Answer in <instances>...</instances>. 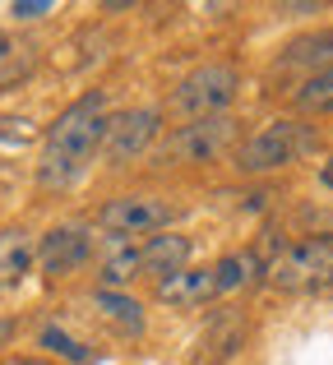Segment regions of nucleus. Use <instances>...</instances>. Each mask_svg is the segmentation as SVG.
I'll return each mask as SVG.
<instances>
[{
  "mask_svg": "<svg viewBox=\"0 0 333 365\" xmlns=\"http://www.w3.org/2000/svg\"><path fill=\"white\" fill-rule=\"evenodd\" d=\"M107 120H111V102L102 88L70 102L61 116L46 125L42 158H37V185L42 190H74L79 185L83 171L93 167V158L102 153Z\"/></svg>",
  "mask_w": 333,
  "mask_h": 365,
  "instance_id": "nucleus-1",
  "label": "nucleus"
},
{
  "mask_svg": "<svg viewBox=\"0 0 333 365\" xmlns=\"http://www.w3.org/2000/svg\"><path fill=\"white\" fill-rule=\"evenodd\" d=\"M315 148H319L315 125L282 116V120H269L264 130H255L250 139L236 143L232 167L241 171V176H273V171H282V167H292V162H301L306 153H315Z\"/></svg>",
  "mask_w": 333,
  "mask_h": 365,
  "instance_id": "nucleus-2",
  "label": "nucleus"
},
{
  "mask_svg": "<svg viewBox=\"0 0 333 365\" xmlns=\"http://www.w3.org/2000/svg\"><path fill=\"white\" fill-rule=\"evenodd\" d=\"M236 143H241V120L232 111L208 120H185L153 148V167H208V162H222L227 153H236Z\"/></svg>",
  "mask_w": 333,
  "mask_h": 365,
  "instance_id": "nucleus-3",
  "label": "nucleus"
},
{
  "mask_svg": "<svg viewBox=\"0 0 333 365\" xmlns=\"http://www.w3.org/2000/svg\"><path fill=\"white\" fill-rule=\"evenodd\" d=\"M236 93H241V70H236L232 61H208V65H195V70L171 88L167 111L180 125L185 120H208V116H227V107L236 102Z\"/></svg>",
  "mask_w": 333,
  "mask_h": 365,
  "instance_id": "nucleus-4",
  "label": "nucleus"
},
{
  "mask_svg": "<svg viewBox=\"0 0 333 365\" xmlns=\"http://www.w3.org/2000/svg\"><path fill=\"white\" fill-rule=\"evenodd\" d=\"M269 287L282 296H315L333 287V236H306L273 255Z\"/></svg>",
  "mask_w": 333,
  "mask_h": 365,
  "instance_id": "nucleus-5",
  "label": "nucleus"
},
{
  "mask_svg": "<svg viewBox=\"0 0 333 365\" xmlns=\"http://www.w3.org/2000/svg\"><path fill=\"white\" fill-rule=\"evenodd\" d=\"M176 222V204L163 195H121L107 199L98 213V227L111 245H139V236H158Z\"/></svg>",
  "mask_w": 333,
  "mask_h": 365,
  "instance_id": "nucleus-6",
  "label": "nucleus"
},
{
  "mask_svg": "<svg viewBox=\"0 0 333 365\" xmlns=\"http://www.w3.org/2000/svg\"><path fill=\"white\" fill-rule=\"evenodd\" d=\"M158 143H163V111L125 107V111H111L107 134H102V158H107V167H135Z\"/></svg>",
  "mask_w": 333,
  "mask_h": 365,
  "instance_id": "nucleus-7",
  "label": "nucleus"
},
{
  "mask_svg": "<svg viewBox=\"0 0 333 365\" xmlns=\"http://www.w3.org/2000/svg\"><path fill=\"white\" fill-rule=\"evenodd\" d=\"M88 259H93V232L83 222H61L37 241V268H42L51 282L79 273Z\"/></svg>",
  "mask_w": 333,
  "mask_h": 365,
  "instance_id": "nucleus-8",
  "label": "nucleus"
},
{
  "mask_svg": "<svg viewBox=\"0 0 333 365\" xmlns=\"http://www.w3.org/2000/svg\"><path fill=\"white\" fill-rule=\"evenodd\" d=\"M190 255H195V241L180 232H158L139 245V277H171L180 268H190Z\"/></svg>",
  "mask_w": 333,
  "mask_h": 365,
  "instance_id": "nucleus-9",
  "label": "nucleus"
},
{
  "mask_svg": "<svg viewBox=\"0 0 333 365\" xmlns=\"http://www.w3.org/2000/svg\"><path fill=\"white\" fill-rule=\"evenodd\" d=\"M153 296L171 310H199V305L213 301V268H180V273L163 277V282L153 287Z\"/></svg>",
  "mask_w": 333,
  "mask_h": 365,
  "instance_id": "nucleus-10",
  "label": "nucleus"
},
{
  "mask_svg": "<svg viewBox=\"0 0 333 365\" xmlns=\"http://www.w3.org/2000/svg\"><path fill=\"white\" fill-rule=\"evenodd\" d=\"M255 282H269V264L260 259V250H232L213 264V292L217 296H232V292H245Z\"/></svg>",
  "mask_w": 333,
  "mask_h": 365,
  "instance_id": "nucleus-11",
  "label": "nucleus"
},
{
  "mask_svg": "<svg viewBox=\"0 0 333 365\" xmlns=\"http://www.w3.org/2000/svg\"><path fill=\"white\" fill-rule=\"evenodd\" d=\"M278 70H306V74L333 70V28H319V33H306V37H292V42L278 51Z\"/></svg>",
  "mask_w": 333,
  "mask_h": 365,
  "instance_id": "nucleus-12",
  "label": "nucleus"
},
{
  "mask_svg": "<svg viewBox=\"0 0 333 365\" xmlns=\"http://www.w3.org/2000/svg\"><path fill=\"white\" fill-rule=\"evenodd\" d=\"M37 264V241L24 232V227H5L0 232V292L19 287Z\"/></svg>",
  "mask_w": 333,
  "mask_h": 365,
  "instance_id": "nucleus-13",
  "label": "nucleus"
},
{
  "mask_svg": "<svg viewBox=\"0 0 333 365\" xmlns=\"http://www.w3.org/2000/svg\"><path fill=\"white\" fill-rule=\"evenodd\" d=\"M93 310H98V319L111 324L121 338H139V333L148 329L144 305H139L135 296H125V292H102L98 287V292H93Z\"/></svg>",
  "mask_w": 333,
  "mask_h": 365,
  "instance_id": "nucleus-14",
  "label": "nucleus"
},
{
  "mask_svg": "<svg viewBox=\"0 0 333 365\" xmlns=\"http://www.w3.org/2000/svg\"><path fill=\"white\" fill-rule=\"evenodd\" d=\"M292 107L301 116H333V70L319 74H301L292 83Z\"/></svg>",
  "mask_w": 333,
  "mask_h": 365,
  "instance_id": "nucleus-15",
  "label": "nucleus"
},
{
  "mask_svg": "<svg viewBox=\"0 0 333 365\" xmlns=\"http://www.w3.org/2000/svg\"><path fill=\"white\" fill-rule=\"evenodd\" d=\"M37 65V46L19 42V37H0V88H14L33 74Z\"/></svg>",
  "mask_w": 333,
  "mask_h": 365,
  "instance_id": "nucleus-16",
  "label": "nucleus"
},
{
  "mask_svg": "<svg viewBox=\"0 0 333 365\" xmlns=\"http://www.w3.org/2000/svg\"><path fill=\"white\" fill-rule=\"evenodd\" d=\"M98 277H102V292H125V282L139 277V245H111Z\"/></svg>",
  "mask_w": 333,
  "mask_h": 365,
  "instance_id": "nucleus-17",
  "label": "nucleus"
},
{
  "mask_svg": "<svg viewBox=\"0 0 333 365\" xmlns=\"http://www.w3.org/2000/svg\"><path fill=\"white\" fill-rule=\"evenodd\" d=\"M37 342H42V347L51 351V356H61V361H70V365H88V361H93V351L83 347L79 338H70V333H65L61 324H46V329L37 333Z\"/></svg>",
  "mask_w": 333,
  "mask_h": 365,
  "instance_id": "nucleus-18",
  "label": "nucleus"
},
{
  "mask_svg": "<svg viewBox=\"0 0 333 365\" xmlns=\"http://www.w3.org/2000/svg\"><path fill=\"white\" fill-rule=\"evenodd\" d=\"M9 14L14 19H42V14H51V5H46V0H33V5H28V0H19V5H9Z\"/></svg>",
  "mask_w": 333,
  "mask_h": 365,
  "instance_id": "nucleus-19",
  "label": "nucleus"
},
{
  "mask_svg": "<svg viewBox=\"0 0 333 365\" xmlns=\"http://www.w3.org/2000/svg\"><path fill=\"white\" fill-rule=\"evenodd\" d=\"M319 185L333 190V158H324V167H319Z\"/></svg>",
  "mask_w": 333,
  "mask_h": 365,
  "instance_id": "nucleus-20",
  "label": "nucleus"
},
{
  "mask_svg": "<svg viewBox=\"0 0 333 365\" xmlns=\"http://www.w3.org/2000/svg\"><path fill=\"white\" fill-rule=\"evenodd\" d=\"M9 338H14V324H9V319H0V347H5Z\"/></svg>",
  "mask_w": 333,
  "mask_h": 365,
  "instance_id": "nucleus-21",
  "label": "nucleus"
},
{
  "mask_svg": "<svg viewBox=\"0 0 333 365\" xmlns=\"http://www.w3.org/2000/svg\"><path fill=\"white\" fill-rule=\"evenodd\" d=\"M5 365H42V361H33V356H9Z\"/></svg>",
  "mask_w": 333,
  "mask_h": 365,
  "instance_id": "nucleus-22",
  "label": "nucleus"
}]
</instances>
